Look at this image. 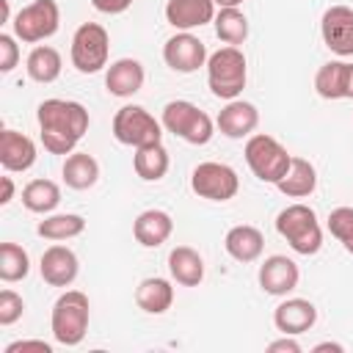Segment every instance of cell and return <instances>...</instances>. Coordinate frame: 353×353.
Instances as JSON below:
<instances>
[{
	"instance_id": "6da1fadb",
	"label": "cell",
	"mask_w": 353,
	"mask_h": 353,
	"mask_svg": "<svg viewBox=\"0 0 353 353\" xmlns=\"http://www.w3.org/2000/svg\"><path fill=\"white\" fill-rule=\"evenodd\" d=\"M36 121L41 130V143L50 154H72L74 146L88 132V110L74 99H44L36 108Z\"/></svg>"
},
{
	"instance_id": "7a4b0ae2",
	"label": "cell",
	"mask_w": 353,
	"mask_h": 353,
	"mask_svg": "<svg viewBox=\"0 0 353 353\" xmlns=\"http://www.w3.org/2000/svg\"><path fill=\"white\" fill-rule=\"evenodd\" d=\"M88 320H91V303L88 295L80 290H66L58 295L50 312V331L58 345L74 347L85 339L88 334Z\"/></svg>"
},
{
	"instance_id": "3957f363",
	"label": "cell",
	"mask_w": 353,
	"mask_h": 353,
	"mask_svg": "<svg viewBox=\"0 0 353 353\" xmlns=\"http://www.w3.org/2000/svg\"><path fill=\"white\" fill-rule=\"evenodd\" d=\"M276 232L290 243V248L301 256H314L323 248V229L309 204H287L276 215Z\"/></svg>"
},
{
	"instance_id": "277c9868",
	"label": "cell",
	"mask_w": 353,
	"mask_h": 353,
	"mask_svg": "<svg viewBox=\"0 0 353 353\" xmlns=\"http://www.w3.org/2000/svg\"><path fill=\"white\" fill-rule=\"evenodd\" d=\"M248 80V66H245V55L240 47H221L207 58V85L212 91V97L218 99H237L245 88Z\"/></svg>"
},
{
	"instance_id": "5b68a950",
	"label": "cell",
	"mask_w": 353,
	"mask_h": 353,
	"mask_svg": "<svg viewBox=\"0 0 353 353\" xmlns=\"http://www.w3.org/2000/svg\"><path fill=\"white\" fill-rule=\"evenodd\" d=\"M160 121H163V130L165 132L182 138L190 146H204L215 135V121L199 105H193L188 99H171V102H165Z\"/></svg>"
},
{
	"instance_id": "8992f818",
	"label": "cell",
	"mask_w": 353,
	"mask_h": 353,
	"mask_svg": "<svg viewBox=\"0 0 353 353\" xmlns=\"http://www.w3.org/2000/svg\"><path fill=\"white\" fill-rule=\"evenodd\" d=\"M243 154H245L251 174L268 185H279L292 163V154L268 132H254L251 138H245Z\"/></svg>"
},
{
	"instance_id": "52a82bcc",
	"label": "cell",
	"mask_w": 353,
	"mask_h": 353,
	"mask_svg": "<svg viewBox=\"0 0 353 353\" xmlns=\"http://www.w3.org/2000/svg\"><path fill=\"white\" fill-rule=\"evenodd\" d=\"M108 55H110L108 30L99 22H83L72 36V47H69L72 66L80 74H97L108 66Z\"/></svg>"
},
{
	"instance_id": "ba28073f",
	"label": "cell",
	"mask_w": 353,
	"mask_h": 353,
	"mask_svg": "<svg viewBox=\"0 0 353 353\" xmlns=\"http://www.w3.org/2000/svg\"><path fill=\"white\" fill-rule=\"evenodd\" d=\"M113 138L124 146L141 149L163 141V121H157L143 105H121L113 116Z\"/></svg>"
},
{
	"instance_id": "9c48e42d",
	"label": "cell",
	"mask_w": 353,
	"mask_h": 353,
	"mask_svg": "<svg viewBox=\"0 0 353 353\" xmlns=\"http://www.w3.org/2000/svg\"><path fill=\"white\" fill-rule=\"evenodd\" d=\"M61 25V8L55 0H33L22 6L11 22L14 36L25 44H39L58 33Z\"/></svg>"
},
{
	"instance_id": "30bf717a",
	"label": "cell",
	"mask_w": 353,
	"mask_h": 353,
	"mask_svg": "<svg viewBox=\"0 0 353 353\" xmlns=\"http://www.w3.org/2000/svg\"><path fill=\"white\" fill-rule=\"evenodd\" d=\"M190 190L199 199H207V201H229L240 190V176H237V171L232 165L207 160V163H199L193 168Z\"/></svg>"
},
{
	"instance_id": "8fae6325",
	"label": "cell",
	"mask_w": 353,
	"mask_h": 353,
	"mask_svg": "<svg viewBox=\"0 0 353 353\" xmlns=\"http://www.w3.org/2000/svg\"><path fill=\"white\" fill-rule=\"evenodd\" d=\"M207 47L199 36H193L190 30H179L174 33L165 44H163V61L168 69L179 72V74H193L201 66H207Z\"/></svg>"
},
{
	"instance_id": "7c38bea8",
	"label": "cell",
	"mask_w": 353,
	"mask_h": 353,
	"mask_svg": "<svg viewBox=\"0 0 353 353\" xmlns=\"http://www.w3.org/2000/svg\"><path fill=\"white\" fill-rule=\"evenodd\" d=\"M320 36L331 52L342 58L353 55V8L350 6L325 8L320 17Z\"/></svg>"
},
{
	"instance_id": "4fadbf2b",
	"label": "cell",
	"mask_w": 353,
	"mask_h": 353,
	"mask_svg": "<svg viewBox=\"0 0 353 353\" xmlns=\"http://www.w3.org/2000/svg\"><path fill=\"white\" fill-rule=\"evenodd\" d=\"M256 281H259V287H262L268 295L284 298V295H290V292L298 287L301 270H298V265H295L290 256L273 254V256H268V259L259 265Z\"/></svg>"
},
{
	"instance_id": "5bb4252c",
	"label": "cell",
	"mask_w": 353,
	"mask_h": 353,
	"mask_svg": "<svg viewBox=\"0 0 353 353\" xmlns=\"http://www.w3.org/2000/svg\"><path fill=\"white\" fill-rule=\"evenodd\" d=\"M215 127L221 130V135H226L232 141L251 138L254 130L259 127V110H256V105H251V102H245L240 97L237 99H229L221 108V113L215 119Z\"/></svg>"
},
{
	"instance_id": "9a60e30c",
	"label": "cell",
	"mask_w": 353,
	"mask_h": 353,
	"mask_svg": "<svg viewBox=\"0 0 353 353\" xmlns=\"http://www.w3.org/2000/svg\"><path fill=\"white\" fill-rule=\"evenodd\" d=\"M39 273L41 279L50 284V287H69L77 273H80V262H77V254L66 245H50L44 254H41V262H39Z\"/></svg>"
},
{
	"instance_id": "2e32d148",
	"label": "cell",
	"mask_w": 353,
	"mask_h": 353,
	"mask_svg": "<svg viewBox=\"0 0 353 353\" xmlns=\"http://www.w3.org/2000/svg\"><path fill=\"white\" fill-rule=\"evenodd\" d=\"M317 323V306L306 298H287L273 309V325L281 334L298 336Z\"/></svg>"
},
{
	"instance_id": "e0dca14e",
	"label": "cell",
	"mask_w": 353,
	"mask_h": 353,
	"mask_svg": "<svg viewBox=\"0 0 353 353\" xmlns=\"http://www.w3.org/2000/svg\"><path fill=\"white\" fill-rule=\"evenodd\" d=\"M143 80H146L143 63L135 61V58H119L105 72V88H108V94L110 97H119V99H127V97L138 94L143 88Z\"/></svg>"
},
{
	"instance_id": "ac0fdd59",
	"label": "cell",
	"mask_w": 353,
	"mask_h": 353,
	"mask_svg": "<svg viewBox=\"0 0 353 353\" xmlns=\"http://www.w3.org/2000/svg\"><path fill=\"white\" fill-rule=\"evenodd\" d=\"M215 19L212 0H168L165 3V22L176 30H196Z\"/></svg>"
},
{
	"instance_id": "d6986e66",
	"label": "cell",
	"mask_w": 353,
	"mask_h": 353,
	"mask_svg": "<svg viewBox=\"0 0 353 353\" xmlns=\"http://www.w3.org/2000/svg\"><path fill=\"white\" fill-rule=\"evenodd\" d=\"M36 163V143L17 132V130H3L0 132V165L11 174L28 171Z\"/></svg>"
},
{
	"instance_id": "ffe728a7",
	"label": "cell",
	"mask_w": 353,
	"mask_h": 353,
	"mask_svg": "<svg viewBox=\"0 0 353 353\" xmlns=\"http://www.w3.org/2000/svg\"><path fill=\"white\" fill-rule=\"evenodd\" d=\"M223 248H226V254H229L232 259H237V262H256V259L262 256V251H265V237H262V232H259L256 226H251V223H237V226H232V229L226 232Z\"/></svg>"
},
{
	"instance_id": "44dd1931",
	"label": "cell",
	"mask_w": 353,
	"mask_h": 353,
	"mask_svg": "<svg viewBox=\"0 0 353 353\" xmlns=\"http://www.w3.org/2000/svg\"><path fill=\"white\" fill-rule=\"evenodd\" d=\"M174 232V218L165 210H143L132 221V234L143 248H157L163 245Z\"/></svg>"
},
{
	"instance_id": "7402d4cb",
	"label": "cell",
	"mask_w": 353,
	"mask_h": 353,
	"mask_svg": "<svg viewBox=\"0 0 353 353\" xmlns=\"http://www.w3.org/2000/svg\"><path fill=\"white\" fill-rule=\"evenodd\" d=\"M168 273L182 287H199L204 281V259L190 245H176L168 251Z\"/></svg>"
},
{
	"instance_id": "603a6c76",
	"label": "cell",
	"mask_w": 353,
	"mask_h": 353,
	"mask_svg": "<svg viewBox=\"0 0 353 353\" xmlns=\"http://www.w3.org/2000/svg\"><path fill=\"white\" fill-rule=\"evenodd\" d=\"M135 303L146 314H165L174 303V287L168 279L149 276L135 287Z\"/></svg>"
},
{
	"instance_id": "cb8c5ba5",
	"label": "cell",
	"mask_w": 353,
	"mask_h": 353,
	"mask_svg": "<svg viewBox=\"0 0 353 353\" xmlns=\"http://www.w3.org/2000/svg\"><path fill=\"white\" fill-rule=\"evenodd\" d=\"M61 69H63V58L55 47L50 44H36L30 52H28V61H25V72L33 83H55L61 77Z\"/></svg>"
},
{
	"instance_id": "d4e9b609",
	"label": "cell",
	"mask_w": 353,
	"mask_h": 353,
	"mask_svg": "<svg viewBox=\"0 0 353 353\" xmlns=\"http://www.w3.org/2000/svg\"><path fill=\"white\" fill-rule=\"evenodd\" d=\"M279 193H284L287 199H306L314 193L317 188V171L306 157H292L287 174L281 176V182L276 185Z\"/></svg>"
},
{
	"instance_id": "484cf974",
	"label": "cell",
	"mask_w": 353,
	"mask_h": 353,
	"mask_svg": "<svg viewBox=\"0 0 353 353\" xmlns=\"http://www.w3.org/2000/svg\"><path fill=\"white\" fill-rule=\"evenodd\" d=\"M132 168H135V174H138L143 182H160V179L168 174V168H171V157H168V149L163 146V141L135 149V154H132Z\"/></svg>"
},
{
	"instance_id": "4316f807",
	"label": "cell",
	"mask_w": 353,
	"mask_h": 353,
	"mask_svg": "<svg viewBox=\"0 0 353 353\" xmlns=\"http://www.w3.org/2000/svg\"><path fill=\"white\" fill-rule=\"evenodd\" d=\"M61 174H63L66 188H72V190H88L99 179V163L88 152H72V154H66Z\"/></svg>"
},
{
	"instance_id": "83f0119b",
	"label": "cell",
	"mask_w": 353,
	"mask_h": 353,
	"mask_svg": "<svg viewBox=\"0 0 353 353\" xmlns=\"http://www.w3.org/2000/svg\"><path fill=\"white\" fill-rule=\"evenodd\" d=\"M85 232V218L77 215V212H50L44 215V221H39L36 226V234L44 237V240H72V237H80Z\"/></svg>"
},
{
	"instance_id": "f1b7e54d",
	"label": "cell",
	"mask_w": 353,
	"mask_h": 353,
	"mask_svg": "<svg viewBox=\"0 0 353 353\" xmlns=\"http://www.w3.org/2000/svg\"><path fill=\"white\" fill-rule=\"evenodd\" d=\"M22 204L25 210L36 215H50L61 204V188L52 179H30L22 188Z\"/></svg>"
},
{
	"instance_id": "f546056e",
	"label": "cell",
	"mask_w": 353,
	"mask_h": 353,
	"mask_svg": "<svg viewBox=\"0 0 353 353\" xmlns=\"http://www.w3.org/2000/svg\"><path fill=\"white\" fill-rule=\"evenodd\" d=\"M215 25V36L223 41V44H232V47H240L245 39H248V19L240 8H221L212 19Z\"/></svg>"
},
{
	"instance_id": "4dcf8cb0",
	"label": "cell",
	"mask_w": 353,
	"mask_h": 353,
	"mask_svg": "<svg viewBox=\"0 0 353 353\" xmlns=\"http://www.w3.org/2000/svg\"><path fill=\"white\" fill-rule=\"evenodd\" d=\"M345 69L347 61H328L314 74V91L323 99H345Z\"/></svg>"
},
{
	"instance_id": "1f68e13d",
	"label": "cell",
	"mask_w": 353,
	"mask_h": 353,
	"mask_svg": "<svg viewBox=\"0 0 353 353\" xmlns=\"http://www.w3.org/2000/svg\"><path fill=\"white\" fill-rule=\"evenodd\" d=\"M30 273V256L22 245L17 243H3L0 245V279L6 284L22 281Z\"/></svg>"
},
{
	"instance_id": "d6a6232c",
	"label": "cell",
	"mask_w": 353,
	"mask_h": 353,
	"mask_svg": "<svg viewBox=\"0 0 353 353\" xmlns=\"http://www.w3.org/2000/svg\"><path fill=\"white\" fill-rule=\"evenodd\" d=\"M328 232L342 243L347 254H353V207H336L328 212Z\"/></svg>"
},
{
	"instance_id": "836d02e7",
	"label": "cell",
	"mask_w": 353,
	"mask_h": 353,
	"mask_svg": "<svg viewBox=\"0 0 353 353\" xmlns=\"http://www.w3.org/2000/svg\"><path fill=\"white\" fill-rule=\"evenodd\" d=\"M22 314H25V301H22V295L6 287V290L0 292V325H14Z\"/></svg>"
},
{
	"instance_id": "e575fe53",
	"label": "cell",
	"mask_w": 353,
	"mask_h": 353,
	"mask_svg": "<svg viewBox=\"0 0 353 353\" xmlns=\"http://www.w3.org/2000/svg\"><path fill=\"white\" fill-rule=\"evenodd\" d=\"M17 63H19V44H17V36L0 33V72L8 74Z\"/></svg>"
},
{
	"instance_id": "d590c367",
	"label": "cell",
	"mask_w": 353,
	"mask_h": 353,
	"mask_svg": "<svg viewBox=\"0 0 353 353\" xmlns=\"http://www.w3.org/2000/svg\"><path fill=\"white\" fill-rule=\"evenodd\" d=\"M28 350H33V353H52V345L44 342V339H17V342L6 345V353H28Z\"/></svg>"
},
{
	"instance_id": "8d00e7d4",
	"label": "cell",
	"mask_w": 353,
	"mask_h": 353,
	"mask_svg": "<svg viewBox=\"0 0 353 353\" xmlns=\"http://www.w3.org/2000/svg\"><path fill=\"white\" fill-rule=\"evenodd\" d=\"M135 0H91V6L99 11V14H108V17H116V14H124Z\"/></svg>"
},
{
	"instance_id": "74e56055",
	"label": "cell",
	"mask_w": 353,
	"mask_h": 353,
	"mask_svg": "<svg viewBox=\"0 0 353 353\" xmlns=\"http://www.w3.org/2000/svg\"><path fill=\"white\" fill-rule=\"evenodd\" d=\"M268 353H301V342L290 334H284L281 339H273L268 345Z\"/></svg>"
},
{
	"instance_id": "f35d334b",
	"label": "cell",
	"mask_w": 353,
	"mask_h": 353,
	"mask_svg": "<svg viewBox=\"0 0 353 353\" xmlns=\"http://www.w3.org/2000/svg\"><path fill=\"white\" fill-rule=\"evenodd\" d=\"M0 182H3V196H0V204L6 207V204H11V199H14V179H11V176H3Z\"/></svg>"
},
{
	"instance_id": "ab89813d",
	"label": "cell",
	"mask_w": 353,
	"mask_h": 353,
	"mask_svg": "<svg viewBox=\"0 0 353 353\" xmlns=\"http://www.w3.org/2000/svg\"><path fill=\"white\" fill-rule=\"evenodd\" d=\"M345 99H353V63L345 69Z\"/></svg>"
},
{
	"instance_id": "60d3db41",
	"label": "cell",
	"mask_w": 353,
	"mask_h": 353,
	"mask_svg": "<svg viewBox=\"0 0 353 353\" xmlns=\"http://www.w3.org/2000/svg\"><path fill=\"white\" fill-rule=\"evenodd\" d=\"M312 350H314V353H323V350H334V353H342V350H345V345H339V342H320V345H314Z\"/></svg>"
},
{
	"instance_id": "b9f144b4",
	"label": "cell",
	"mask_w": 353,
	"mask_h": 353,
	"mask_svg": "<svg viewBox=\"0 0 353 353\" xmlns=\"http://www.w3.org/2000/svg\"><path fill=\"white\" fill-rule=\"evenodd\" d=\"M218 8H240L245 0H212Z\"/></svg>"
}]
</instances>
